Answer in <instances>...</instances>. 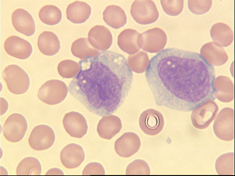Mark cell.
Instances as JSON below:
<instances>
[{"instance_id":"obj_1","label":"cell","mask_w":235,"mask_h":176,"mask_svg":"<svg viewBox=\"0 0 235 176\" xmlns=\"http://www.w3.org/2000/svg\"><path fill=\"white\" fill-rule=\"evenodd\" d=\"M145 76L159 106L188 112L215 99L214 68L197 53L165 49L151 59Z\"/></svg>"},{"instance_id":"obj_2","label":"cell","mask_w":235,"mask_h":176,"mask_svg":"<svg viewBox=\"0 0 235 176\" xmlns=\"http://www.w3.org/2000/svg\"><path fill=\"white\" fill-rule=\"evenodd\" d=\"M80 69L69 86L70 94L100 116L115 112L125 100L133 74L122 55L111 51L80 61Z\"/></svg>"},{"instance_id":"obj_3","label":"cell","mask_w":235,"mask_h":176,"mask_svg":"<svg viewBox=\"0 0 235 176\" xmlns=\"http://www.w3.org/2000/svg\"><path fill=\"white\" fill-rule=\"evenodd\" d=\"M2 76L9 90L16 94H24L28 90L30 79L27 73L21 68L11 64L4 69Z\"/></svg>"},{"instance_id":"obj_4","label":"cell","mask_w":235,"mask_h":176,"mask_svg":"<svg viewBox=\"0 0 235 176\" xmlns=\"http://www.w3.org/2000/svg\"><path fill=\"white\" fill-rule=\"evenodd\" d=\"M68 88L63 81L51 79L44 83L38 92V98L44 103L49 105L59 104L66 97Z\"/></svg>"},{"instance_id":"obj_5","label":"cell","mask_w":235,"mask_h":176,"mask_svg":"<svg viewBox=\"0 0 235 176\" xmlns=\"http://www.w3.org/2000/svg\"><path fill=\"white\" fill-rule=\"evenodd\" d=\"M213 129L216 136L225 141L234 138V112L232 108L226 107L220 111L215 119Z\"/></svg>"},{"instance_id":"obj_6","label":"cell","mask_w":235,"mask_h":176,"mask_svg":"<svg viewBox=\"0 0 235 176\" xmlns=\"http://www.w3.org/2000/svg\"><path fill=\"white\" fill-rule=\"evenodd\" d=\"M131 15L137 23L143 25L157 20L159 13L154 2L151 0H135L130 9Z\"/></svg>"},{"instance_id":"obj_7","label":"cell","mask_w":235,"mask_h":176,"mask_svg":"<svg viewBox=\"0 0 235 176\" xmlns=\"http://www.w3.org/2000/svg\"><path fill=\"white\" fill-rule=\"evenodd\" d=\"M167 35L161 28L156 27L140 34L139 42L142 50L150 53L161 51L167 42Z\"/></svg>"},{"instance_id":"obj_8","label":"cell","mask_w":235,"mask_h":176,"mask_svg":"<svg viewBox=\"0 0 235 176\" xmlns=\"http://www.w3.org/2000/svg\"><path fill=\"white\" fill-rule=\"evenodd\" d=\"M218 110L213 100L205 101L193 110L191 117L193 125L200 129L207 128L215 118Z\"/></svg>"},{"instance_id":"obj_9","label":"cell","mask_w":235,"mask_h":176,"mask_svg":"<svg viewBox=\"0 0 235 176\" xmlns=\"http://www.w3.org/2000/svg\"><path fill=\"white\" fill-rule=\"evenodd\" d=\"M28 128L27 121L22 115L15 113L11 115L3 125L4 136L9 141L17 142L23 138Z\"/></svg>"},{"instance_id":"obj_10","label":"cell","mask_w":235,"mask_h":176,"mask_svg":"<svg viewBox=\"0 0 235 176\" xmlns=\"http://www.w3.org/2000/svg\"><path fill=\"white\" fill-rule=\"evenodd\" d=\"M54 132L50 127L40 125L35 127L28 138V143L33 149L44 150L50 147L55 140Z\"/></svg>"},{"instance_id":"obj_11","label":"cell","mask_w":235,"mask_h":176,"mask_svg":"<svg viewBox=\"0 0 235 176\" xmlns=\"http://www.w3.org/2000/svg\"><path fill=\"white\" fill-rule=\"evenodd\" d=\"M139 124L142 130L146 134L155 135L162 130L164 119L159 112L150 108L144 111L139 119Z\"/></svg>"},{"instance_id":"obj_12","label":"cell","mask_w":235,"mask_h":176,"mask_svg":"<svg viewBox=\"0 0 235 176\" xmlns=\"http://www.w3.org/2000/svg\"><path fill=\"white\" fill-rule=\"evenodd\" d=\"M62 122L66 132L72 137L80 138L87 132L86 120L79 112L73 111L66 113Z\"/></svg>"},{"instance_id":"obj_13","label":"cell","mask_w":235,"mask_h":176,"mask_svg":"<svg viewBox=\"0 0 235 176\" xmlns=\"http://www.w3.org/2000/svg\"><path fill=\"white\" fill-rule=\"evenodd\" d=\"M141 142L139 137L132 132L124 133L114 143L117 153L123 157H128L134 155L140 149Z\"/></svg>"},{"instance_id":"obj_14","label":"cell","mask_w":235,"mask_h":176,"mask_svg":"<svg viewBox=\"0 0 235 176\" xmlns=\"http://www.w3.org/2000/svg\"><path fill=\"white\" fill-rule=\"evenodd\" d=\"M4 47L8 54L21 59L28 58L32 51V46L28 42L15 35L10 36L6 39Z\"/></svg>"},{"instance_id":"obj_15","label":"cell","mask_w":235,"mask_h":176,"mask_svg":"<svg viewBox=\"0 0 235 176\" xmlns=\"http://www.w3.org/2000/svg\"><path fill=\"white\" fill-rule=\"evenodd\" d=\"M88 40L95 49L105 51L110 48L113 42V38L110 30L105 26L97 25L89 31Z\"/></svg>"},{"instance_id":"obj_16","label":"cell","mask_w":235,"mask_h":176,"mask_svg":"<svg viewBox=\"0 0 235 176\" xmlns=\"http://www.w3.org/2000/svg\"><path fill=\"white\" fill-rule=\"evenodd\" d=\"M84 158L85 154L83 148L74 143L66 145L62 149L60 155L62 163L68 169L74 168L79 166Z\"/></svg>"},{"instance_id":"obj_17","label":"cell","mask_w":235,"mask_h":176,"mask_svg":"<svg viewBox=\"0 0 235 176\" xmlns=\"http://www.w3.org/2000/svg\"><path fill=\"white\" fill-rule=\"evenodd\" d=\"M12 21L14 28L26 36H31L35 32L34 21L31 15L24 9L14 10L12 15Z\"/></svg>"},{"instance_id":"obj_18","label":"cell","mask_w":235,"mask_h":176,"mask_svg":"<svg viewBox=\"0 0 235 176\" xmlns=\"http://www.w3.org/2000/svg\"><path fill=\"white\" fill-rule=\"evenodd\" d=\"M200 53L211 65H222L228 59L227 54L222 47L214 42H210L203 45L200 50Z\"/></svg>"},{"instance_id":"obj_19","label":"cell","mask_w":235,"mask_h":176,"mask_svg":"<svg viewBox=\"0 0 235 176\" xmlns=\"http://www.w3.org/2000/svg\"><path fill=\"white\" fill-rule=\"evenodd\" d=\"M139 33L132 29L124 30L119 34L118 44L120 49L129 55L137 53L141 48L139 42Z\"/></svg>"},{"instance_id":"obj_20","label":"cell","mask_w":235,"mask_h":176,"mask_svg":"<svg viewBox=\"0 0 235 176\" xmlns=\"http://www.w3.org/2000/svg\"><path fill=\"white\" fill-rule=\"evenodd\" d=\"M122 126L121 120L118 117L107 115L103 117L99 120L97 131L100 137L110 140L120 131Z\"/></svg>"},{"instance_id":"obj_21","label":"cell","mask_w":235,"mask_h":176,"mask_svg":"<svg viewBox=\"0 0 235 176\" xmlns=\"http://www.w3.org/2000/svg\"><path fill=\"white\" fill-rule=\"evenodd\" d=\"M228 77L220 76L215 79L214 86V96L220 101L229 102L234 98V86Z\"/></svg>"},{"instance_id":"obj_22","label":"cell","mask_w":235,"mask_h":176,"mask_svg":"<svg viewBox=\"0 0 235 176\" xmlns=\"http://www.w3.org/2000/svg\"><path fill=\"white\" fill-rule=\"evenodd\" d=\"M91 12L90 6L86 3L76 1L68 6L66 12L67 18L74 23H82L89 18Z\"/></svg>"},{"instance_id":"obj_23","label":"cell","mask_w":235,"mask_h":176,"mask_svg":"<svg viewBox=\"0 0 235 176\" xmlns=\"http://www.w3.org/2000/svg\"><path fill=\"white\" fill-rule=\"evenodd\" d=\"M38 46L40 52L47 56H53L59 51L60 43L57 36L50 31H44L38 37Z\"/></svg>"},{"instance_id":"obj_24","label":"cell","mask_w":235,"mask_h":176,"mask_svg":"<svg viewBox=\"0 0 235 176\" xmlns=\"http://www.w3.org/2000/svg\"><path fill=\"white\" fill-rule=\"evenodd\" d=\"M210 36L212 40L222 47H227L233 39V31L227 24L221 22L216 23L211 27Z\"/></svg>"},{"instance_id":"obj_25","label":"cell","mask_w":235,"mask_h":176,"mask_svg":"<svg viewBox=\"0 0 235 176\" xmlns=\"http://www.w3.org/2000/svg\"><path fill=\"white\" fill-rule=\"evenodd\" d=\"M103 19L109 26L116 29L123 27L127 22V17L124 10L120 7L110 5L103 11Z\"/></svg>"},{"instance_id":"obj_26","label":"cell","mask_w":235,"mask_h":176,"mask_svg":"<svg viewBox=\"0 0 235 176\" xmlns=\"http://www.w3.org/2000/svg\"><path fill=\"white\" fill-rule=\"evenodd\" d=\"M71 50L75 57L84 60L89 57H95L99 53L98 50L93 47L87 38L78 39L73 43Z\"/></svg>"},{"instance_id":"obj_27","label":"cell","mask_w":235,"mask_h":176,"mask_svg":"<svg viewBox=\"0 0 235 176\" xmlns=\"http://www.w3.org/2000/svg\"><path fill=\"white\" fill-rule=\"evenodd\" d=\"M42 167L39 161L32 157H26L18 164L16 169L17 175H41Z\"/></svg>"},{"instance_id":"obj_28","label":"cell","mask_w":235,"mask_h":176,"mask_svg":"<svg viewBox=\"0 0 235 176\" xmlns=\"http://www.w3.org/2000/svg\"><path fill=\"white\" fill-rule=\"evenodd\" d=\"M39 16L40 20L48 25H53L58 23L62 18L60 10L53 5H47L40 10Z\"/></svg>"},{"instance_id":"obj_29","label":"cell","mask_w":235,"mask_h":176,"mask_svg":"<svg viewBox=\"0 0 235 176\" xmlns=\"http://www.w3.org/2000/svg\"><path fill=\"white\" fill-rule=\"evenodd\" d=\"M234 154L229 152L222 154L217 159L215 164L219 175H234Z\"/></svg>"},{"instance_id":"obj_30","label":"cell","mask_w":235,"mask_h":176,"mask_svg":"<svg viewBox=\"0 0 235 176\" xmlns=\"http://www.w3.org/2000/svg\"><path fill=\"white\" fill-rule=\"evenodd\" d=\"M149 62L147 53L142 51L129 55L127 61L131 69L137 73H141L145 71Z\"/></svg>"},{"instance_id":"obj_31","label":"cell","mask_w":235,"mask_h":176,"mask_svg":"<svg viewBox=\"0 0 235 176\" xmlns=\"http://www.w3.org/2000/svg\"><path fill=\"white\" fill-rule=\"evenodd\" d=\"M80 69L79 63L71 60H65L59 63L58 66L59 74L63 78H70L76 76Z\"/></svg>"},{"instance_id":"obj_32","label":"cell","mask_w":235,"mask_h":176,"mask_svg":"<svg viewBox=\"0 0 235 176\" xmlns=\"http://www.w3.org/2000/svg\"><path fill=\"white\" fill-rule=\"evenodd\" d=\"M149 167L144 161L140 159L135 160L127 167L126 175H150Z\"/></svg>"},{"instance_id":"obj_33","label":"cell","mask_w":235,"mask_h":176,"mask_svg":"<svg viewBox=\"0 0 235 176\" xmlns=\"http://www.w3.org/2000/svg\"><path fill=\"white\" fill-rule=\"evenodd\" d=\"M160 2L164 11L170 16L178 15L183 9V0H160Z\"/></svg>"},{"instance_id":"obj_34","label":"cell","mask_w":235,"mask_h":176,"mask_svg":"<svg viewBox=\"0 0 235 176\" xmlns=\"http://www.w3.org/2000/svg\"><path fill=\"white\" fill-rule=\"evenodd\" d=\"M212 4V0H188L189 10L196 15L203 14L210 9Z\"/></svg>"},{"instance_id":"obj_35","label":"cell","mask_w":235,"mask_h":176,"mask_svg":"<svg viewBox=\"0 0 235 176\" xmlns=\"http://www.w3.org/2000/svg\"><path fill=\"white\" fill-rule=\"evenodd\" d=\"M105 172L103 166L100 163L92 162L87 164L83 172V175H104Z\"/></svg>"}]
</instances>
